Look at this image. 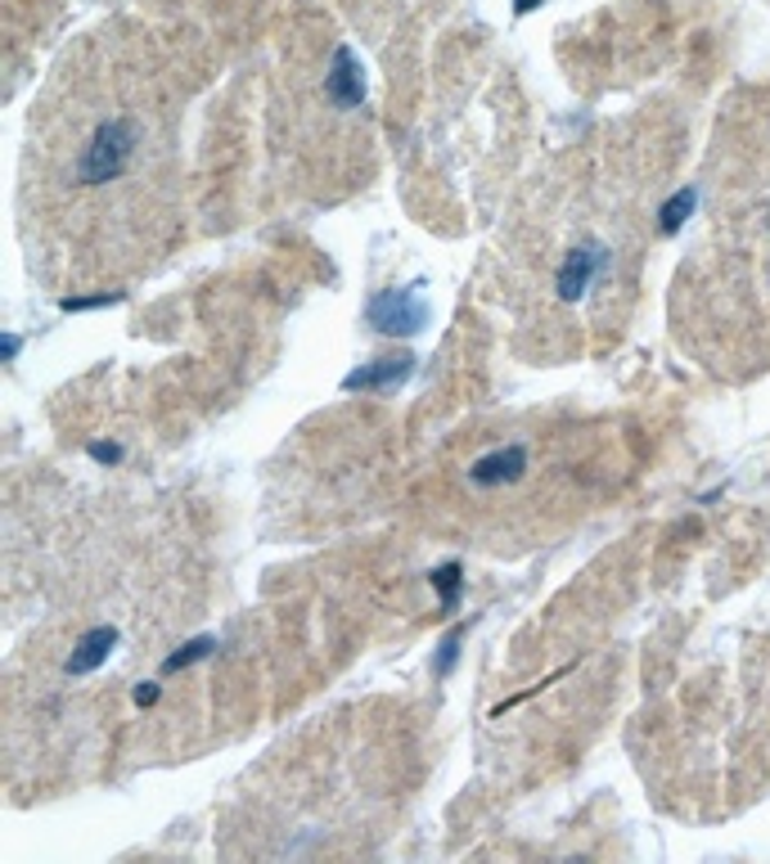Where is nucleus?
I'll return each instance as SVG.
<instances>
[{
  "label": "nucleus",
  "instance_id": "1",
  "mask_svg": "<svg viewBox=\"0 0 770 864\" xmlns=\"http://www.w3.org/2000/svg\"><path fill=\"white\" fill-rule=\"evenodd\" d=\"M144 140H150V118L140 108H104L82 135L78 154H72V185L78 190H104V185L131 176V167L144 154Z\"/></svg>",
  "mask_w": 770,
  "mask_h": 864
},
{
  "label": "nucleus",
  "instance_id": "2",
  "mask_svg": "<svg viewBox=\"0 0 770 864\" xmlns=\"http://www.w3.org/2000/svg\"><path fill=\"white\" fill-rule=\"evenodd\" d=\"M370 324L379 333H392V338H411L428 324V303H424V284H411V288H383L370 297V307H365Z\"/></svg>",
  "mask_w": 770,
  "mask_h": 864
},
{
  "label": "nucleus",
  "instance_id": "3",
  "mask_svg": "<svg viewBox=\"0 0 770 864\" xmlns=\"http://www.w3.org/2000/svg\"><path fill=\"white\" fill-rule=\"evenodd\" d=\"M324 99L334 108H360L365 104V68L356 59L352 46H334L329 55V72H324Z\"/></svg>",
  "mask_w": 770,
  "mask_h": 864
},
{
  "label": "nucleus",
  "instance_id": "4",
  "mask_svg": "<svg viewBox=\"0 0 770 864\" xmlns=\"http://www.w3.org/2000/svg\"><path fill=\"white\" fill-rule=\"evenodd\" d=\"M415 374V356L401 352V356H388V360H375V365H360L343 379V392H392L401 388Z\"/></svg>",
  "mask_w": 770,
  "mask_h": 864
},
{
  "label": "nucleus",
  "instance_id": "5",
  "mask_svg": "<svg viewBox=\"0 0 770 864\" xmlns=\"http://www.w3.org/2000/svg\"><path fill=\"white\" fill-rule=\"evenodd\" d=\"M608 261V252H604V244H577L572 252H568V261L559 267V297L564 303H577V297L591 288V280H595V271Z\"/></svg>",
  "mask_w": 770,
  "mask_h": 864
},
{
  "label": "nucleus",
  "instance_id": "6",
  "mask_svg": "<svg viewBox=\"0 0 770 864\" xmlns=\"http://www.w3.org/2000/svg\"><path fill=\"white\" fill-rule=\"evenodd\" d=\"M114 649H118V630L114 626H95V630H86L78 640V649H72V658L63 662V671L68 675H91V671H99L108 662Z\"/></svg>",
  "mask_w": 770,
  "mask_h": 864
},
{
  "label": "nucleus",
  "instance_id": "7",
  "mask_svg": "<svg viewBox=\"0 0 770 864\" xmlns=\"http://www.w3.org/2000/svg\"><path fill=\"white\" fill-rule=\"evenodd\" d=\"M523 469H528V450L523 446H505V450H496V455H483L478 464L469 469V477L478 486H500V482H519Z\"/></svg>",
  "mask_w": 770,
  "mask_h": 864
},
{
  "label": "nucleus",
  "instance_id": "8",
  "mask_svg": "<svg viewBox=\"0 0 770 864\" xmlns=\"http://www.w3.org/2000/svg\"><path fill=\"white\" fill-rule=\"evenodd\" d=\"M428 581H433L437 599H442V613H455V604H460V585H464L460 563H442V568H433V572H428Z\"/></svg>",
  "mask_w": 770,
  "mask_h": 864
},
{
  "label": "nucleus",
  "instance_id": "9",
  "mask_svg": "<svg viewBox=\"0 0 770 864\" xmlns=\"http://www.w3.org/2000/svg\"><path fill=\"white\" fill-rule=\"evenodd\" d=\"M212 653H216V640H212V635H199V640H190L180 653H171V658L163 662V671L176 675V671H186V666H194V662H203V658H212Z\"/></svg>",
  "mask_w": 770,
  "mask_h": 864
},
{
  "label": "nucleus",
  "instance_id": "10",
  "mask_svg": "<svg viewBox=\"0 0 770 864\" xmlns=\"http://www.w3.org/2000/svg\"><path fill=\"white\" fill-rule=\"evenodd\" d=\"M689 208H694V190H676V194L663 203V212H658V216H663V221H658V230H663V235H676L680 225H685V216H689Z\"/></svg>",
  "mask_w": 770,
  "mask_h": 864
},
{
  "label": "nucleus",
  "instance_id": "11",
  "mask_svg": "<svg viewBox=\"0 0 770 864\" xmlns=\"http://www.w3.org/2000/svg\"><path fill=\"white\" fill-rule=\"evenodd\" d=\"M122 303V293H91V297H59V311H95V307H118Z\"/></svg>",
  "mask_w": 770,
  "mask_h": 864
},
{
  "label": "nucleus",
  "instance_id": "12",
  "mask_svg": "<svg viewBox=\"0 0 770 864\" xmlns=\"http://www.w3.org/2000/svg\"><path fill=\"white\" fill-rule=\"evenodd\" d=\"M460 640H464V626L447 630V640H442V653H437V675H451V671H455V658H460Z\"/></svg>",
  "mask_w": 770,
  "mask_h": 864
},
{
  "label": "nucleus",
  "instance_id": "13",
  "mask_svg": "<svg viewBox=\"0 0 770 864\" xmlns=\"http://www.w3.org/2000/svg\"><path fill=\"white\" fill-rule=\"evenodd\" d=\"M86 455H91L95 464H122V446H114V441H91Z\"/></svg>",
  "mask_w": 770,
  "mask_h": 864
},
{
  "label": "nucleus",
  "instance_id": "14",
  "mask_svg": "<svg viewBox=\"0 0 770 864\" xmlns=\"http://www.w3.org/2000/svg\"><path fill=\"white\" fill-rule=\"evenodd\" d=\"M19 347H23V338H19V333H5V338H0V352H5V360H14V356H19Z\"/></svg>",
  "mask_w": 770,
  "mask_h": 864
},
{
  "label": "nucleus",
  "instance_id": "15",
  "mask_svg": "<svg viewBox=\"0 0 770 864\" xmlns=\"http://www.w3.org/2000/svg\"><path fill=\"white\" fill-rule=\"evenodd\" d=\"M135 702H140V707H154V702H158V685H140V689H135Z\"/></svg>",
  "mask_w": 770,
  "mask_h": 864
},
{
  "label": "nucleus",
  "instance_id": "16",
  "mask_svg": "<svg viewBox=\"0 0 770 864\" xmlns=\"http://www.w3.org/2000/svg\"><path fill=\"white\" fill-rule=\"evenodd\" d=\"M541 0H519V14H528V10H536Z\"/></svg>",
  "mask_w": 770,
  "mask_h": 864
}]
</instances>
